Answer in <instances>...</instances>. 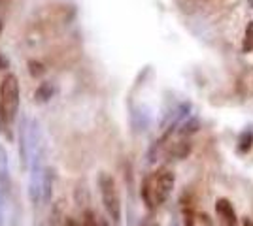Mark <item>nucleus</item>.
I'll return each instance as SVG.
<instances>
[{"instance_id": "1", "label": "nucleus", "mask_w": 253, "mask_h": 226, "mask_svg": "<svg viewBox=\"0 0 253 226\" xmlns=\"http://www.w3.org/2000/svg\"><path fill=\"white\" fill-rule=\"evenodd\" d=\"M176 185V175L170 168H159L142 179L140 196L149 211H155L170 198Z\"/></svg>"}, {"instance_id": "2", "label": "nucleus", "mask_w": 253, "mask_h": 226, "mask_svg": "<svg viewBox=\"0 0 253 226\" xmlns=\"http://www.w3.org/2000/svg\"><path fill=\"white\" fill-rule=\"evenodd\" d=\"M19 79L17 75L8 72L0 81V134L6 140H13V123L19 113Z\"/></svg>"}, {"instance_id": "3", "label": "nucleus", "mask_w": 253, "mask_h": 226, "mask_svg": "<svg viewBox=\"0 0 253 226\" xmlns=\"http://www.w3.org/2000/svg\"><path fill=\"white\" fill-rule=\"evenodd\" d=\"M98 191H100V200H102L108 219L116 226H119L121 219H123V205H121L119 189H117V183L112 173L100 172V175H98Z\"/></svg>"}, {"instance_id": "4", "label": "nucleus", "mask_w": 253, "mask_h": 226, "mask_svg": "<svg viewBox=\"0 0 253 226\" xmlns=\"http://www.w3.org/2000/svg\"><path fill=\"white\" fill-rule=\"evenodd\" d=\"M17 155H19V166L21 170L29 172L31 164V125L29 119L21 115V123L17 129Z\"/></svg>"}, {"instance_id": "5", "label": "nucleus", "mask_w": 253, "mask_h": 226, "mask_svg": "<svg viewBox=\"0 0 253 226\" xmlns=\"http://www.w3.org/2000/svg\"><path fill=\"white\" fill-rule=\"evenodd\" d=\"M215 213H217L223 226H236V223H238L236 211H234V207L227 198H219L215 202Z\"/></svg>"}, {"instance_id": "6", "label": "nucleus", "mask_w": 253, "mask_h": 226, "mask_svg": "<svg viewBox=\"0 0 253 226\" xmlns=\"http://www.w3.org/2000/svg\"><path fill=\"white\" fill-rule=\"evenodd\" d=\"M0 191L4 196L11 193V173H10V162H8V153L6 147L0 143Z\"/></svg>"}, {"instance_id": "7", "label": "nucleus", "mask_w": 253, "mask_h": 226, "mask_svg": "<svg viewBox=\"0 0 253 226\" xmlns=\"http://www.w3.org/2000/svg\"><path fill=\"white\" fill-rule=\"evenodd\" d=\"M191 151V143L189 140H185V136H181V140L172 141L169 143V149H167V155L172 157V159H185Z\"/></svg>"}, {"instance_id": "8", "label": "nucleus", "mask_w": 253, "mask_h": 226, "mask_svg": "<svg viewBox=\"0 0 253 226\" xmlns=\"http://www.w3.org/2000/svg\"><path fill=\"white\" fill-rule=\"evenodd\" d=\"M53 181H55V175H53L51 166H45V172H43V181H42V204H49V202H51Z\"/></svg>"}, {"instance_id": "9", "label": "nucleus", "mask_w": 253, "mask_h": 226, "mask_svg": "<svg viewBox=\"0 0 253 226\" xmlns=\"http://www.w3.org/2000/svg\"><path fill=\"white\" fill-rule=\"evenodd\" d=\"M55 95V87L51 83H40L38 89H36V93H34V100L38 102V104H45V102H49Z\"/></svg>"}, {"instance_id": "10", "label": "nucleus", "mask_w": 253, "mask_h": 226, "mask_svg": "<svg viewBox=\"0 0 253 226\" xmlns=\"http://www.w3.org/2000/svg\"><path fill=\"white\" fill-rule=\"evenodd\" d=\"M253 147V132L252 130H244L242 134L238 136V143H236V149H238V153H242V155H246V153H250Z\"/></svg>"}, {"instance_id": "11", "label": "nucleus", "mask_w": 253, "mask_h": 226, "mask_svg": "<svg viewBox=\"0 0 253 226\" xmlns=\"http://www.w3.org/2000/svg\"><path fill=\"white\" fill-rule=\"evenodd\" d=\"M64 219H66V215L63 211V205L59 202V204L53 205L51 215H49V226H64Z\"/></svg>"}, {"instance_id": "12", "label": "nucleus", "mask_w": 253, "mask_h": 226, "mask_svg": "<svg viewBox=\"0 0 253 226\" xmlns=\"http://www.w3.org/2000/svg\"><path fill=\"white\" fill-rule=\"evenodd\" d=\"M82 226H100V219L93 209H85L82 213Z\"/></svg>"}, {"instance_id": "13", "label": "nucleus", "mask_w": 253, "mask_h": 226, "mask_svg": "<svg viewBox=\"0 0 253 226\" xmlns=\"http://www.w3.org/2000/svg\"><path fill=\"white\" fill-rule=\"evenodd\" d=\"M242 51L244 53H250L253 51V21L246 27V34H244V43H242Z\"/></svg>"}, {"instance_id": "14", "label": "nucleus", "mask_w": 253, "mask_h": 226, "mask_svg": "<svg viewBox=\"0 0 253 226\" xmlns=\"http://www.w3.org/2000/svg\"><path fill=\"white\" fill-rule=\"evenodd\" d=\"M29 72H31L32 77H42L47 70L40 61H29Z\"/></svg>"}, {"instance_id": "15", "label": "nucleus", "mask_w": 253, "mask_h": 226, "mask_svg": "<svg viewBox=\"0 0 253 226\" xmlns=\"http://www.w3.org/2000/svg\"><path fill=\"white\" fill-rule=\"evenodd\" d=\"M197 130H199V121H197V119H191V121H187V123L181 125L179 136H189V134L197 132Z\"/></svg>"}, {"instance_id": "16", "label": "nucleus", "mask_w": 253, "mask_h": 226, "mask_svg": "<svg viewBox=\"0 0 253 226\" xmlns=\"http://www.w3.org/2000/svg\"><path fill=\"white\" fill-rule=\"evenodd\" d=\"M4 193L0 191V226H4Z\"/></svg>"}, {"instance_id": "17", "label": "nucleus", "mask_w": 253, "mask_h": 226, "mask_svg": "<svg viewBox=\"0 0 253 226\" xmlns=\"http://www.w3.org/2000/svg\"><path fill=\"white\" fill-rule=\"evenodd\" d=\"M64 226H82L76 219H72V217H66L64 219Z\"/></svg>"}, {"instance_id": "18", "label": "nucleus", "mask_w": 253, "mask_h": 226, "mask_svg": "<svg viewBox=\"0 0 253 226\" xmlns=\"http://www.w3.org/2000/svg\"><path fill=\"white\" fill-rule=\"evenodd\" d=\"M242 226H253V221H252V219H246Z\"/></svg>"}, {"instance_id": "19", "label": "nucleus", "mask_w": 253, "mask_h": 226, "mask_svg": "<svg viewBox=\"0 0 253 226\" xmlns=\"http://www.w3.org/2000/svg\"><path fill=\"white\" fill-rule=\"evenodd\" d=\"M100 226H110V223H108V221H104V219H100Z\"/></svg>"}, {"instance_id": "20", "label": "nucleus", "mask_w": 253, "mask_h": 226, "mask_svg": "<svg viewBox=\"0 0 253 226\" xmlns=\"http://www.w3.org/2000/svg\"><path fill=\"white\" fill-rule=\"evenodd\" d=\"M2 31H4V23H2V17H0V34H2Z\"/></svg>"}, {"instance_id": "21", "label": "nucleus", "mask_w": 253, "mask_h": 226, "mask_svg": "<svg viewBox=\"0 0 253 226\" xmlns=\"http://www.w3.org/2000/svg\"><path fill=\"white\" fill-rule=\"evenodd\" d=\"M169 226H178V225H176V221H172V223H170Z\"/></svg>"}, {"instance_id": "22", "label": "nucleus", "mask_w": 253, "mask_h": 226, "mask_svg": "<svg viewBox=\"0 0 253 226\" xmlns=\"http://www.w3.org/2000/svg\"><path fill=\"white\" fill-rule=\"evenodd\" d=\"M248 4H250V6L253 8V0H248Z\"/></svg>"}]
</instances>
